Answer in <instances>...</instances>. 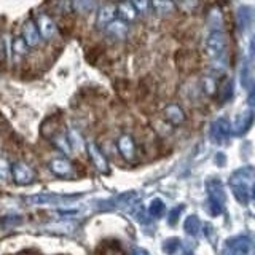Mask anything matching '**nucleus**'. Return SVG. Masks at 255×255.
<instances>
[{
	"label": "nucleus",
	"mask_w": 255,
	"mask_h": 255,
	"mask_svg": "<svg viewBox=\"0 0 255 255\" xmlns=\"http://www.w3.org/2000/svg\"><path fill=\"white\" fill-rule=\"evenodd\" d=\"M163 115L166 118V122H169V125H172V126H179L185 122V114H183V110L180 109V106H177V104H169V106H166L163 110Z\"/></svg>",
	"instance_id": "14"
},
{
	"label": "nucleus",
	"mask_w": 255,
	"mask_h": 255,
	"mask_svg": "<svg viewBox=\"0 0 255 255\" xmlns=\"http://www.w3.org/2000/svg\"><path fill=\"white\" fill-rule=\"evenodd\" d=\"M203 83H204V90L207 94H214L215 90H217V85H215V80H212L211 77H206L203 80Z\"/></svg>",
	"instance_id": "31"
},
{
	"label": "nucleus",
	"mask_w": 255,
	"mask_h": 255,
	"mask_svg": "<svg viewBox=\"0 0 255 255\" xmlns=\"http://www.w3.org/2000/svg\"><path fill=\"white\" fill-rule=\"evenodd\" d=\"M117 147H118L120 155L123 156L125 161L132 163L135 159V142L129 134L120 135L118 140H117Z\"/></svg>",
	"instance_id": "7"
},
{
	"label": "nucleus",
	"mask_w": 255,
	"mask_h": 255,
	"mask_svg": "<svg viewBox=\"0 0 255 255\" xmlns=\"http://www.w3.org/2000/svg\"><path fill=\"white\" fill-rule=\"evenodd\" d=\"M207 195H209V211L212 215H220L223 211V206L227 201L225 188H223L222 182L217 179H209L206 183Z\"/></svg>",
	"instance_id": "2"
},
{
	"label": "nucleus",
	"mask_w": 255,
	"mask_h": 255,
	"mask_svg": "<svg viewBox=\"0 0 255 255\" xmlns=\"http://www.w3.org/2000/svg\"><path fill=\"white\" fill-rule=\"evenodd\" d=\"M251 249L249 236H235L227 241V252L230 254H247Z\"/></svg>",
	"instance_id": "11"
},
{
	"label": "nucleus",
	"mask_w": 255,
	"mask_h": 255,
	"mask_svg": "<svg viewBox=\"0 0 255 255\" xmlns=\"http://www.w3.org/2000/svg\"><path fill=\"white\" fill-rule=\"evenodd\" d=\"M27 48H29V45L26 43V40H24L22 37H16L13 40V51H14V54L24 56V54L27 53Z\"/></svg>",
	"instance_id": "25"
},
{
	"label": "nucleus",
	"mask_w": 255,
	"mask_h": 255,
	"mask_svg": "<svg viewBox=\"0 0 255 255\" xmlns=\"http://www.w3.org/2000/svg\"><path fill=\"white\" fill-rule=\"evenodd\" d=\"M11 177L18 185H30L35 180V171L27 163L16 161L11 164Z\"/></svg>",
	"instance_id": "4"
},
{
	"label": "nucleus",
	"mask_w": 255,
	"mask_h": 255,
	"mask_svg": "<svg viewBox=\"0 0 255 255\" xmlns=\"http://www.w3.org/2000/svg\"><path fill=\"white\" fill-rule=\"evenodd\" d=\"M182 211H183V206L182 204L175 207V209H172L171 214H169V217H167V223H169V225H175V223H177V220H179V215H180Z\"/></svg>",
	"instance_id": "29"
},
{
	"label": "nucleus",
	"mask_w": 255,
	"mask_h": 255,
	"mask_svg": "<svg viewBox=\"0 0 255 255\" xmlns=\"http://www.w3.org/2000/svg\"><path fill=\"white\" fill-rule=\"evenodd\" d=\"M96 8V0H72V10L80 14H90Z\"/></svg>",
	"instance_id": "20"
},
{
	"label": "nucleus",
	"mask_w": 255,
	"mask_h": 255,
	"mask_svg": "<svg viewBox=\"0 0 255 255\" xmlns=\"http://www.w3.org/2000/svg\"><path fill=\"white\" fill-rule=\"evenodd\" d=\"M115 16H117V6L115 5L107 3V5L101 6L99 11H98V18H96V27L104 29L107 24H110L115 19Z\"/></svg>",
	"instance_id": "13"
},
{
	"label": "nucleus",
	"mask_w": 255,
	"mask_h": 255,
	"mask_svg": "<svg viewBox=\"0 0 255 255\" xmlns=\"http://www.w3.org/2000/svg\"><path fill=\"white\" fill-rule=\"evenodd\" d=\"M179 246H180V239L179 238H171V239H166V243L163 244V249L167 254H174L175 251L179 249Z\"/></svg>",
	"instance_id": "27"
},
{
	"label": "nucleus",
	"mask_w": 255,
	"mask_h": 255,
	"mask_svg": "<svg viewBox=\"0 0 255 255\" xmlns=\"http://www.w3.org/2000/svg\"><path fill=\"white\" fill-rule=\"evenodd\" d=\"M106 30L107 34L112 35L114 38H125L126 34H128V26H126V21H112L110 24L106 26Z\"/></svg>",
	"instance_id": "17"
},
{
	"label": "nucleus",
	"mask_w": 255,
	"mask_h": 255,
	"mask_svg": "<svg viewBox=\"0 0 255 255\" xmlns=\"http://www.w3.org/2000/svg\"><path fill=\"white\" fill-rule=\"evenodd\" d=\"M164 211H166V204L161 201V199H153L150 207H148V212H150L151 217H161V215L164 214Z\"/></svg>",
	"instance_id": "24"
},
{
	"label": "nucleus",
	"mask_w": 255,
	"mask_h": 255,
	"mask_svg": "<svg viewBox=\"0 0 255 255\" xmlns=\"http://www.w3.org/2000/svg\"><path fill=\"white\" fill-rule=\"evenodd\" d=\"M150 5L153 8V11L159 16L171 14L175 10V3L172 0H150Z\"/></svg>",
	"instance_id": "16"
},
{
	"label": "nucleus",
	"mask_w": 255,
	"mask_h": 255,
	"mask_svg": "<svg viewBox=\"0 0 255 255\" xmlns=\"http://www.w3.org/2000/svg\"><path fill=\"white\" fill-rule=\"evenodd\" d=\"M183 228H185V231L190 236H196L201 231V222H199L196 215H188L185 223H183Z\"/></svg>",
	"instance_id": "21"
},
{
	"label": "nucleus",
	"mask_w": 255,
	"mask_h": 255,
	"mask_svg": "<svg viewBox=\"0 0 255 255\" xmlns=\"http://www.w3.org/2000/svg\"><path fill=\"white\" fill-rule=\"evenodd\" d=\"M11 175V164L8 163V159L0 156V180H6Z\"/></svg>",
	"instance_id": "26"
},
{
	"label": "nucleus",
	"mask_w": 255,
	"mask_h": 255,
	"mask_svg": "<svg viewBox=\"0 0 255 255\" xmlns=\"http://www.w3.org/2000/svg\"><path fill=\"white\" fill-rule=\"evenodd\" d=\"M207 24L214 30H220L223 26V13L219 6H212L207 10Z\"/></svg>",
	"instance_id": "18"
},
{
	"label": "nucleus",
	"mask_w": 255,
	"mask_h": 255,
	"mask_svg": "<svg viewBox=\"0 0 255 255\" xmlns=\"http://www.w3.org/2000/svg\"><path fill=\"white\" fill-rule=\"evenodd\" d=\"M131 3L135 6V10H137L139 13H147L150 0H131Z\"/></svg>",
	"instance_id": "30"
},
{
	"label": "nucleus",
	"mask_w": 255,
	"mask_h": 255,
	"mask_svg": "<svg viewBox=\"0 0 255 255\" xmlns=\"http://www.w3.org/2000/svg\"><path fill=\"white\" fill-rule=\"evenodd\" d=\"M217 161H219V164H223V161H225V159H223L222 155H219V156H217Z\"/></svg>",
	"instance_id": "34"
},
{
	"label": "nucleus",
	"mask_w": 255,
	"mask_h": 255,
	"mask_svg": "<svg viewBox=\"0 0 255 255\" xmlns=\"http://www.w3.org/2000/svg\"><path fill=\"white\" fill-rule=\"evenodd\" d=\"M50 169L58 177H69L74 172V164L66 158H53L50 161Z\"/></svg>",
	"instance_id": "12"
},
{
	"label": "nucleus",
	"mask_w": 255,
	"mask_h": 255,
	"mask_svg": "<svg viewBox=\"0 0 255 255\" xmlns=\"http://www.w3.org/2000/svg\"><path fill=\"white\" fill-rule=\"evenodd\" d=\"M227 48V37L222 30H212L211 35L207 37L206 42V51L212 59H219L225 53Z\"/></svg>",
	"instance_id": "3"
},
{
	"label": "nucleus",
	"mask_w": 255,
	"mask_h": 255,
	"mask_svg": "<svg viewBox=\"0 0 255 255\" xmlns=\"http://www.w3.org/2000/svg\"><path fill=\"white\" fill-rule=\"evenodd\" d=\"M251 18H252V10L249 6H241L238 10V24L239 29L244 30L247 26L251 24Z\"/></svg>",
	"instance_id": "22"
},
{
	"label": "nucleus",
	"mask_w": 255,
	"mask_h": 255,
	"mask_svg": "<svg viewBox=\"0 0 255 255\" xmlns=\"http://www.w3.org/2000/svg\"><path fill=\"white\" fill-rule=\"evenodd\" d=\"M117 13L123 21H134L137 18V10L131 2H120L117 5Z\"/></svg>",
	"instance_id": "15"
},
{
	"label": "nucleus",
	"mask_w": 255,
	"mask_h": 255,
	"mask_svg": "<svg viewBox=\"0 0 255 255\" xmlns=\"http://www.w3.org/2000/svg\"><path fill=\"white\" fill-rule=\"evenodd\" d=\"M230 187L238 201L247 204L251 198H255V169L252 166H246L235 171L230 177Z\"/></svg>",
	"instance_id": "1"
},
{
	"label": "nucleus",
	"mask_w": 255,
	"mask_h": 255,
	"mask_svg": "<svg viewBox=\"0 0 255 255\" xmlns=\"http://www.w3.org/2000/svg\"><path fill=\"white\" fill-rule=\"evenodd\" d=\"M251 51H252V56H255V38L252 40V43H251Z\"/></svg>",
	"instance_id": "33"
},
{
	"label": "nucleus",
	"mask_w": 255,
	"mask_h": 255,
	"mask_svg": "<svg viewBox=\"0 0 255 255\" xmlns=\"http://www.w3.org/2000/svg\"><path fill=\"white\" fill-rule=\"evenodd\" d=\"M230 134H231V125H230V120L228 118H225V117L217 118L211 125V139L215 143L227 142L228 137H230Z\"/></svg>",
	"instance_id": "5"
},
{
	"label": "nucleus",
	"mask_w": 255,
	"mask_h": 255,
	"mask_svg": "<svg viewBox=\"0 0 255 255\" xmlns=\"http://www.w3.org/2000/svg\"><path fill=\"white\" fill-rule=\"evenodd\" d=\"M22 38L26 40V43L29 45V48L38 46L40 40H42V35H40L37 24L32 21V19L24 22V26H22Z\"/></svg>",
	"instance_id": "10"
},
{
	"label": "nucleus",
	"mask_w": 255,
	"mask_h": 255,
	"mask_svg": "<svg viewBox=\"0 0 255 255\" xmlns=\"http://www.w3.org/2000/svg\"><path fill=\"white\" fill-rule=\"evenodd\" d=\"M86 150H88V155H90V159H91V163L96 169H98L101 174H109L110 172L109 161H107L106 155L101 151V148L96 145L93 140H90L86 143Z\"/></svg>",
	"instance_id": "6"
},
{
	"label": "nucleus",
	"mask_w": 255,
	"mask_h": 255,
	"mask_svg": "<svg viewBox=\"0 0 255 255\" xmlns=\"http://www.w3.org/2000/svg\"><path fill=\"white\" fill-rule=\"evenodd\" d=\"M37 27L40 35L45 40H51L56 34V22L45 13H40L37 16Z\"/></svg>",
	"instance_id": "9"
},
{
	"label": "nucleus",
	"mask_w": 255,
	"mask_h": 255,
	"mask_svg": "<svg viewBox=\"0 0 255 255\" xmlns=\"http://www.w3.org/2000/svg\"><path fill=\"white\" fill-rule=\"evenodd\" d=\"M255 120V112H254V107L252 109H247L244 112H241V115L236 118V123L235 126H231V131H233L236 135H243L246 134L247 131L251 129V126Z\"/></svg>",
	"instance_id": "8"
},
{
	"label": "nucleus",
	"mask_w": 255,
	"mask_h": 255,
	"mask_svg": "<svg viewBox=\"0 0 255 255\" xmlns=\"http://www.w3.org/2000/svg\"><path fill=\"white\" fill-rule=\"evenodd\" d=\"M231 96H233V82H231V80H230V82H227V85L222 88V94H220V99L227 102V101H228V99L231 98Z\"/></svg>",
	"instance_id": "28"
},
{
	"label": "nucleus",
	"mask_w": 255,
	"mask_h": 255,
	"mask_svg": "<svg viewBox=\"0 0 255 255\" xmlns=\"http://www.w3.org/2000/svg\"><path fill=\"white\" fill-rule=\"evenodd\" d=\"M67 137H69V142H70L72 150H82V147H83L82 135H80V132H78L77 129H74V128H70V129L67 131Z\"/></svg>",
	"instance_id": "23"
},
{
	"label": "nucleus",
	"mask_w": 255,
	"mask_h": 255,
	"mask_svg": "<svg viewBox=\"0 0 255 255\" xmlns=\"http://www.w3.org/2000/svg\"><path fill=\"white\" fill-rule=\"evenodd\" d=\"M51 142H53V145L56 148L62 151V153L69 155L70 151H72V147H70V142H69L67 134H64V132H54L51 135Z\"/></svg>",
	"instance_id": "19"
},
{
	"label": "nucleus",
	"mask_w": 255,
	"mask_h": 255,
	"mask_svg": "<svg viewBox=\"0 0 255 255\" xmlns=\"http://www.w3.org/2000/svg\"><path fill=\"white\" fill-rule=\"evenodd\" d=\"M247 104H249V107H254L255 109V86L251 90L249 93V98H247Z\"/></svg>",
	"instance_id": "32"
}]
</instances>
